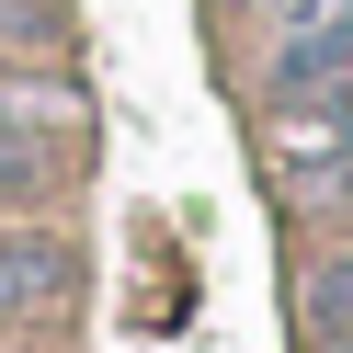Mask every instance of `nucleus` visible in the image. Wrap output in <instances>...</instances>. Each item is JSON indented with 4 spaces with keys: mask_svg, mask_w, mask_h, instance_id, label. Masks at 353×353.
<instances>
[{
    "mask_svg": "<svg viewBox=\"0 0 353 353\" xmlns=\"http://www.w3.org/2000/svg\"><path fill=\"white\" fill-rule=\"evenodd\" d=\"M92 160V125L46 92H0V205H46V194L80 183Z\"/></svg>",
    "mask_w": 353,
    "mask_h": 353,
    "instance_id": "f257e3e1",
    "label": "nucleus"
},
{
    "mask_svg": "<svg viewBox=\"0 0 353 353\" xmlns=\"http://www.w3.org/2000/svg\"><path fill=\"white\" fill-rule=\"evenodd\" d=\"M274 114L285 125H342L353 114V0L285 23V57H274Z\"/></svg>",
    "mask_w": 353,
    "mask_h": 353,
    "instance_id": "f03ea898",
    "label": "nucleus"
},
{
    "mask_svg": "<svg viewBox=\"0 0 353 353\" xmlns=\"http://www.w3.org/2000/svg\"><path fill=\"white\" fill-rule=\"evenodd\" d=\"M69 285H80V251L57 228H12L0 239V330H46L69 307Z\"/></svg>",
    "mask_w": 353,
    "mask_h": 353,
    "instance_id": "7ed1b4c3",
    "label": "nucleus"
},
{
    "mask_svg": "<svg viewBox=\"0 0 353 353\" xmlns=\"http://www.w3.org/2000/svg\"><path fill=\"white\" fill-rule=\"evenodd\" d=\"M307 330H319V353H353V251L307 285Z\"/></svg>",
    "mask_w": 353,
    "mask_h": 353,
    "instance_id": "20e7f679",
    "label": "nucleus"
}]
</instances>
